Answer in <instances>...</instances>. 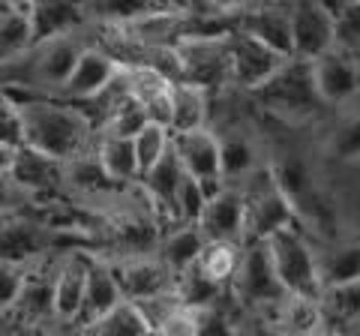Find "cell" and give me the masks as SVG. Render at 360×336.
Masks as SVG:
<instances>
[{
    "label": "cell",
    "mask_w": 360,
    "mask_h": 336,
    "mask_svg": "<svg viewBox=\"0 0 360 336\" xmlns=\"http://www.w3.org/2000/svg\"><path fill=\"white\" fill-rule=\"evenodd\" d=\"M315 336H342V333L336 330V328H328V330H321V333H315Z\"/></svg>",
    "instance_id": "ee69618b"
},
{
    "label": "cell",
    "mask_w": 360,
    "mask_h": 336,
    "mask_svg": "<svg viewBox=\"0 0 360 336\" xmlns=\"http://www.w3.org/2000/svg\"><path fill=\"white\" fill-rule=\"evenodd\" d=\"M270 318H274L283 336H315L330 328L321 297H307V295H285L270 309Z\"/></svg>",
    "instance_id": "ffe728a7"
},
{
    "label": "cell",
    "mask_w": 360,
    "mask_h": 336,
    "mask_svg": "<svg viewBox=\"0 0 360 336\" xmlns=\"http://www.w3.org/2000/svg\"><path fill=\"white\" fill-rule=\"evenodd\" d=\"M291 60L312 63L336 49V18L328 4H288Z\"/></svg>",
    "instance_id": "52a82bcc"
},
{
    "label": "cell",
    "mask_w": 360,
    "mask_h": 336,
    "mask_svg": "<svg viewBox=\"0 0 360 336\" xmlns=\"http://www.w3.org/2000/svg\"><path fill=\"white\" fill-rule=\"evenodd\" d=\"M177 82L205 87L213 96L231 84L229 72V33L225 37H184L174 42Z\"/></svg>",
    "instance_id": "5b68a950"
},
{
    "label": "cell",
    "mask_w": 360,
    "mask_h": 336,
    "mask_svg": "<svg viewBox=\"0 0 360 336\" xmlns=\"http://www.w3.org/2000/svg\"><path fill=\"white\" fill-rule=\"evenodd\" d=\"M33 46L27 4H0V63Z\"/></svg>",
    "instance_id": "d4e9b609"
},
{
    "label": "cell",
    "mask_w": 360,
    "mask_h": 336,
    "mask_svg": "<svg viewBox=\"0 0 360 336\" xmlns=\"http://www.w3.org/2000/svg\"><path fill=\"white\" fill-rule=\"evenodd\" d=\"M336 18V49L360 58V4L333 6Z\"/></svg>",
    "instance_id": "1f68e13d"
},
{
    "label": "cell",
    "mask_w": 360,
    "mask_h": 336,
    "mask_svg": "<svg viewBox=\"0 0 360 336\" xmlns=\"http://www.w3.org/2000/svg\"><path fill=\"white\" fill-rule=\"evenodd\" d=\"M172 148H174L180 168H184L189 177H195L198 183H205L210 195L225 186L222 183V162H219V138H217V132H213V127L172 136Z\"/></svg>",
    "instance_id": "5bb4252c"
},
{
    "label": "cell",
    "mask_w": 360,
    "mask_h": 336,
    "mask_svg": "<svg viewBox=\"0 0 360 336\" xmlns=\"http://www.w3.org/2000/svg\"><path fill=\"white\" fill-rule=\"evenodd\" d=\"M84 333L87 336H148L150 328L139 312V306L129 304V300H123V304H117L115 309H108L105 316L87 321Z\"/></svg>",
    "instance_id": "484cf974"
},
{
    "label": "cell",
    "mask_w": 360,
    "mask_h": 336,
    "mask_svg": "<svg viewBox=\"0 0 360 336\" xmlns=\"http://www.w3.org/2000/svg\"><path fill=\"white\" fill-rule=\"evenodd\" d=\"M0 144L4 148H21V127H18V115H15V103L13 96L0 91Z\"/></svg>",
    "instance_id": "e575fe53"
},
{
    "label": "cell",
    "mask_w": 360,
    "mask_h": 336,
    "mask_svg": "<svg viewBox=\"0 0 360 336\" xmlns=\"http://www.w3.org/2000/svg\"><path fill=\"white\" fill-rule=\"evenodd\" d=\"M234 336H283L270 318V312H238L234 318Z\"/></svg>",
    "instance_id": "836d02e7"
},
{
    "label": "cell",
    "mask_w": 360,
    "mask_h": 336,
    "mask_svg": "<svg viewBox=\"0 0 360 336\" xmlns=\"http://www.w3.org/2000/svg\"><path fill=\"white\" fill-rule=\"evenodd\" d=\"M15 103L18 127H21V148L39 150L58 162H70L75 156L94 150L96 129L90 120L63 99L54 96H25L9 93Z\"/></svg>",
    "instance_id": "6da1fadb"
},
{
    "label": "cell",
    "mask_w": 360,
    "mask_h": 336,
    "mask_svg": "<svg viewBox=\"0 0 360 336\" xmlns=\"http://www.w3.org/2000/svg\"><path fill=\"white\" fill-rule=\"evenodd\" d=\"M240 252H243V246H234V243H207L195 267L201 271V276L210 279L213 285L229 288L234 273H238Z\"/></svg>",
    "instance_id": "4316f807"
},
{
    "label": "cell",
    "mask_w": 360,
    "mask_h": 336,
    "mask_svg": "<svg viewBox=\"0 0 360 336\" xmlns=\"http://www.w3.org/2000/svg\"><path fill=\"white\" fill-rule=\"evenodd\" d=\"M210 108H213V96L205 87L174 82L172 84V127H168L172 136L210 127Z\"/></svg>",
    "instance_id": "603a6c76"
},
{
    "label": "cell",
    "mask_w": 360,
    "mask_h": 336,
    "mask_svg": "<svg viewBox=\"0 0 360 336\" xmlns=\"http://www.w3.org/2000/svg\"><path fill=\"white\" fill-rule=\"evenodd\" d=\"M103 259V255H99ZM117 276V285L123 291V300L141 304V300L168 295L177 288V276L156 259L153 252L144 255H120V259H105Z\"/></svg>",
    "instance_id": "9c48e42d"
},
{
    "label": "cell",
    "mask_w": 360,
    "mask_h": 336,
    "mask_svg": "<svg viewBox=\"0 0 360 336\" xmlns=\"http://www.w3.org/2000/svg\"><path fill=\"white\" fill-rule=\"evenodd\" d=\"M45 336H87L84 333V324H66V321H51V324H45Z\"/></svg>",
    "instance_id": "f35d334b"
},
{
    "label": "cell",
    "mask_w": 360,
    "mask_h": 336,
    "mask_svg": "<svg viewBox=\"0 0 360 336\" xmlns=\"http://www.w3.org/2000/svg\"><path fill=\"white\" fill-rule=\"evenodd\" d=\"M309 78L321 108H348L360 96V66L340 49L309 63Z\"/></svg>",
    "instance_id": "30bf717a"
},
{
    "label": "cell",
    "mask_w": 360,
    "mask_h": 336,
    "mask_svg": "<svg viewBox=\"0 0 360 336\" xmlns=\"http://www.w3.org/2000/svg\"><path fill=\"white\" fill-rule=\"evenodd\" d=\"M66 252V250H63ZM58 255L51 252L45 259L33 261L21 283L18 300L13 306V316L18 321V328H45L51 324V306H54V267H58Z\"/></svg>",
    "instance_id": "7c38bea8"
},
{
    "label": "cell",
    "mask_w": 360,
    "mask_h": 336,
    "mask_svg": "<svg viewBox=\"0 0 360 336\" xmlns=\"http://www.w3.org/2000/svg\"><path fill=\"white\" fill-rule=\"evenodd\" d=\"M27 267L25 264H6V261H0V312H13L15 300H18V291H21V283H25Z\"/></svg>",
    "instance_id": "d6a6232c"
},
{
    "label": "cell",
    "mask_w": 360,
    "mask_h": 336,
    "mask_svg": "<svg viewBox=\"0 0 360 336\" xmlns=\"http://www.w3.org/2000/svg\"><path fill=\"white\" fill-rule=\"evenodd\" d=\"M6 174L33 205L63 201V162L51 160V156H45L39 150L15 148Z\"/></svg>",
    "instance_id": "ba28073f"
},
{
    "label": "cell",
    "mask_w": 360,
    "mask_h": 336,
    "mask_svg": "<svg viewBox=\"0 0 360 336\" xmlns=\"http://www.w3.org/2000/svg\"><path fill=\"white\" fill-rule=\"evenodd\" d=\"M27 21L33 42H49L60 37H78L90 30L87 4H27Z\"/></svg>",
    "instance_id": "d6986e66"
},
{
    "label": "cell",
    "mask_w": 360,
    "mask_h": 336,
    "mask_svg": "<svg viewBox=\"0 0 360 336\" xmlns=\"http://www.w3.org/2000/svg\"><path fill=\"white\" fill-rule=\"evenodd\" d=\"M15 336H45V328H25V330H18Z\"/></svg>",
    "instance_id": "b9f144b4"
},
{
    "label": "cell",
    "mask_w": 360,
    "mask_h": 336,
    "mask_svg": "<svg viewBox=\"0 0 360 336\" xmlns=\"http://www.w3.org/2000/svg\"><path fill=\"white\" fill-rule=\"evenodd\" d=\"M87 250H66L58 255L54 267V306L51 321L82 324V304H84V276H87Z\"/></svg>",
    "instance_id": "e0dca14e"
},
{
    "label": "cell",
    "mask_w": 360,
    "mask_h": 336,
    "mask_svg": "<svg viewBox=\"0 0 360 336\" xmlns=\"http://www.w3.org/2000/svg\"><path fill=\"white\" fill-rule=\"evenodd\" d=\"M229 295L243 312H270L285 297L264 243H243L240 264L229 285Z\"/></svg>",
    "instance_id": "8992f818"
},
{
    "label": "cell",
    "mask_w": 360,
    "mask_h": 336,
    "mask_svg": "<svg viewBox=\"0 0 360 336\" xmlns=\"http://www.w3.org/2000/svg\"><path fill=\"white\" fill-rule=\"evenodd\" d=\"M210 193L205 189V183H198L195 177H189L184 172V181L177 186V198H174V222H184V226H195L201 210H205Z\"/></svg>",
    "instance_id": "4dcf8cb0"
},
{
    "label": "cell",
    "mask_w": 360,
    "mask_h": 336,
    "mask_svg": "<svg viewBox=\"0 0 360 336\" xmlns=\"http://www.w3.org/2000/svg\"><path fill=\"white\" fill-rule=\"evenodd\" d=\"M342 336H360V324H348V328H340Z\"/></svg>",
    "instance_id": "7bdbcfd3"
},
{
    "label": "cell",
    "mask_w": 360,
    "mask_h": 336,
    "mask_svg": "<svg viewBox=\"0 0 360 336\" xmlns=\"http://www.w3.org/2000/svg\"><path fill=\"white\" fill-rule=\"evenodd\" d=\"M252 96H262V105L274 117L291 127L312 120L321 111V103L315 96L312 78H309V63L303 60H285V66L279 70L264 87H258Z\"/></svg>",
    "instance_id": "3957f363"
},
{
    "label": "cell",
    "mask_w": 360,
    "mask_h": 336,
    "mask_svg": "<svg viewBox=\"0 0 360 336\" xmlns=\"http://www.w3.org/2000/svg\"><path fill=\"white\" fill-rule=\"evenodd\" d=\"M123 304V291L117 285V276L105 259L90 252L87 259V276H84V304H82V324L105 316L108 309Z\"/></svg>",
    "instance_id": "7402d4cb"
},
{
    "label": "cell",
    "mask_w": 360,
    "mask_h": 336,
    "mask_svg": "<svg viewBox=\"0 0 360 336\" xmlns=\"http://www.w3.org/2000/svg\"><path fill=\"white\" fill-rule=\"evenodd\" d=\"M160 336H198V324H195V312L193 309H177L174 316H168L160 328Z\"/></svg>",
    "instance_id": "8d00e7d4"
},
{
    "label": "cell",
    "mask_w": 360,
    "mask_h": 336,
    "mask_svg": "<svg viewBox=\"0 0 360 336\" xmlns=\"http://www.w3.org/2000/svg\"><path fill=\"white\" fill-rule=\"evenodd\" d=\"M330 148H333L336 156H342V160H354V156H360V117L342 120V127L333 132Z\"/></svg>",
    "instance_id": "d590c367"
},
{
    "label": "cell",
    "mask_w": 360,
    "mask_h": 336,
    "mask_svg": "<svg viewBox=\"0 0 360 336\" xmlns=\"http://www.w3.org/2000/svg\"><path fill=\"white\" fill-rule=\"evenodd\" d=\"M240 189L246 195V243H264L276 231L300 226L295 205L270 177V168H262Z\"/></svg>",
    "instance_id": "277c9868"
},
{
    "label": "cell",
    "mask_w": 360,
    "mask_h": 336,
    "mask_svg": "<svg viewBox=\"0 0 360 336\" xmlns=\"http://www.w3.org/2000/svg\"><path fill=\"white\" fill-rule=\"evenodd\" d=\"M132 148H135V160H139V168L144 174L172 150V132L165 127H156V123H148V127L132 138Z\"/></svg>",
    "instance_id": "f546056e"
},
{
    "label": "cell",
    "mask_w": 360,
    "mask_h": 336,
    "mask_svg": "<svg viewBox=\"0 0 360 336\" xmlns=\"http://www.w3.org/2000/svg\"><path fill=\"white\" fill-rule=\"evenodd\" d=\"M205 238L195 226H184V222H174V226H165L160 240L153 246V255L160 259L174 276L193 271L198 264L201 252H205Z\"/></svg>",
    "instance_id": "44dd1931"
},
{
    "label": "cell",
    "mask_w": 360,
    "mask_h": 336,
    "mask_svg": "<svg viewBox=\"0 0 360 336\" xmlns=\"http://www.w3.org/2000/svg\"><path fill=\"white\" fill-rule=\"evenodd\" d=\"M234 30L246 33L258 46L291 60V25H288V4H240Z\"/></svg>",
    "instance_id": "9a60e30c"
},
{
    "label": "cell",
    "mask_w": 360,
    "mask_h": 336,
    "mask_svg": "<svg viewBox=\"0 0 360 336\" xmlns=\"http://www.w3.org/2000/svg\"><path fill=\"white\" fill-rule=\"evenodd\" d=\"M285 66V60L279 54L267 51L264 46H258L255 39H250L240 30L229 33V72H231V87L246 93H255L258 87H264L270 78Z\"/></svg>",
    "instance_id": "4fadbf2b"
},
{
    "label": "cell",
    "mask_w": 360,
    "mask_h": 336,
    "mask_svg": "<svg viewBox=\"0 0 360 336\" xmlns=\"http://www.w3.org/2000/svg\"><path fill=\"white\" fill-rule=\"evenodd\" d=\"M205 243H246V195L238 186H222L207 198L195 222Z\"/></svg>",
    "instance_id": "8fae6325"
},
{
    "label": "cell",
    "mask_w": 360,
    "mask_h": 336,
    "mask_svg": "<svg viewBox=\"0 0 360 336\" xmlns=\"http://www.w3.org/2000/svg\"><path fill=\"white\" fill-rule=\"evenodd\" d=\"M264 250L274 264V273L279 279L283 295H307L321 297L319 285V259H315V246L303 234L300 226H291L276 231L274 238L264 240Z\"/></svg>",
    "instance_id": "7a4b0ae2"
},
{
    "label": "cell",
    "mask_w": 360,
    "mask_h": 336,
    "mask_svg": "<svg viewBox=\"0 0 360 336\" xmlns=\"http://www.w3.org/2000/svg\"><path fill=\"white\" fill-rule=\"evenodd\" d=\"M217 138H219V162H222V183L225 186L240 189L246 181H252L262 168H267V160L262 153V141H258L252 132L231 127L229 132H217Z\"/></svg>",
    "instance_id": "ac0fdd59"
},
{
    "label": "cell",
    "mask_w": 360,
    "mask_h": 336,
    "mask_svg": "<svg viewBox=\"0 0 360 336\" xmlns=\"http://www.w3.org/2000/svg\"><path fill=\"white\" fill-rule=\"evenodd\" d=\"M21 328H18V321L13 312H0V336H15Z\"/></svg>",
    "instance_id": "ab89813d"
},
{
    "label": "cell",
    "mask_w": 360,
    "mask_h": 336,
    "mask_svg": "<svg viewBox=\"0 0 360 336\" xmlns=\"http://www.w3.org/2000/svg\"><path fill=\"white\" fill-rule=\"evenodd\" d=\"M148 336H160V333H156V330H150V333H148Z\"/></svg>",
    "instance_id": "f6af8a7d"
},
{
    "label": "cell",
    "mask_w": 360,
    "mask_h": 336,
    "mask_svg": "<svg viewBox=\"0 0 360 336\" xmlns=\"http://www.w3.org/2000/svg\"><path fill=\"white\" fill-rule=\"evenodd\" d=\"M94 156H96L99 168H103V174H105L115 186H139L141 168H139V160H135L132 141L96 136V141H94Z\"/></svg>",
    "instance_id": "cb8c5ba5"
},
{
    "label": "cell",
    "mask_w": 360,
    "mask_h": 336,
    "mask_svg": "<svg viewBox=\"0 0 360 336\" xmlns=\"http://www.w3.org/2000/svg\"><path fill=\"white\" fill-rule=\"evenodd\" d=\"M9 160H13V148H4V144H0V174H6Z\"/></svg>",
    "instance_id": "60d3db41"
},
{
    "label": "cell",
    "mask_w": 360,
    "mask_h": 336,
    "mask_svg": "<svg viewBox=\"0 0 360 336\" xmlns=\"http://www.w3.org/2000/svg\"><path fill=\"white\" fill-rule=\"evenodd\" d=\"M27 205H33V201L9 181V174H0V219L15 214V210H21V207H27Z\"/></svg>",
    "instance_id": "74e56055"
},
{
    "label": "cell",
    "mask_w": 360,
    "mask_h": 336,
    "mask_svg": "<svg viewBox=\"0 0 360 336\" xmlns=\"http://www.w3.org/2000/svg\"><path fill=\"white\" fill-rule=\"evenodd\" d=\"M321 306L328 316L330 328H348V324H360V279L348 285H336L321 291Z\"/></svg>",
    "instance_id": "83f0119b"
},
{
    "label": "cell",
    "mask_w": 360,
    "mask_h": 336,
    "mask_svg": "<svg viewBox=\"0 0 360 336\" xmlns=\"http://www.w3.org/2000/svg\"><path fill=\"white\" fill-rule=\"evenodd\" d=\"M144 127H148V115H144V108L135 103V99H127V103L117 105V108L105 117V123L99 127L96 136H108V138L132 141Z\"/></svg>",
    "instance_id": "f1b7e54d"
},
{
    "label": "cell",
    "mask_w": 360,
    "mask_h": 336,
    "mask_svg": "<svg viewBox=\"0 0 360 336\" xmlns=\"http://www.w3.org/2000/svg\"><path fill=\"white\" fill-rule=\"evenodd\" d=\"M120 66L123 63H117L105 49L87 42L84 51L78 54V60H75L72 72H70V78H66V84H63L58 99H63V103H70V105L90 103L94 96H99L105 91V84L117 75Z\"/></svg>",
    "instance_id": "2e32d148"
}]
</instances>
